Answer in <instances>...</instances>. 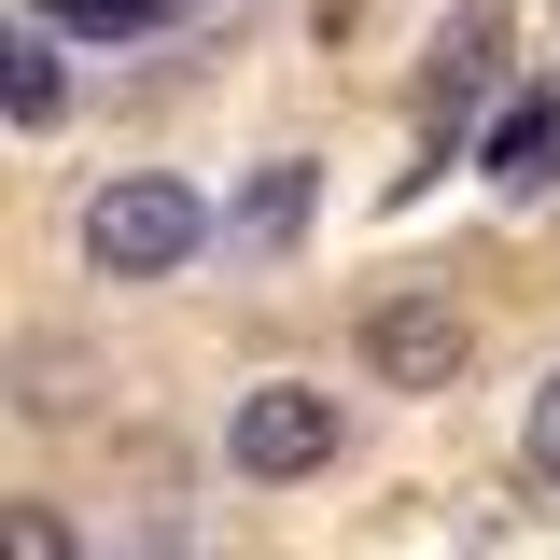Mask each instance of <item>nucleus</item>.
Masks as SVG:
<instances>
[{"instance_id":"nucleus-9","label":"nucleus","mask_w":560,"mask_h":560,"mask_svg":"<svg viewBox=\"0 0 560 560\" xmlns=\"http://www.w3.org/2000/svg\"><path fill=\"white\" fill-rule=\"evenodd\" d=\"M84 407V364H70V350H28V420H70Z\"/></svg>"},{"instance_id":"nucleus-11","label":"nucleus","mask_w":560,"mask_h":560,"mask_svg":"<svg viewBox=\"0 0 560 560\" xmlns=\"http://www.w3.org/2000/svg\"><path fill=\"white\" fill-rule=\"evenodd\" d=\"M0 560H70V518H57V504H14V533H0Z\"/></svg>"},{"instance_id":"nucleus-6","label":"nucleus","mask_w":560,"mask_h":560,"mask_svg":"<svg viewBox=\"0 0 560 560\" xmlns=\"http://www.w3.org/2000/svg\"><path fill=\"white\" fill-rule=\"evenodd\" d=\"M0 98H14V127H57L70 113V70H57V28H43V14L0 43Z\"/></svg>"},{"instance_id":"nucleus-7","label":"nucleus","mask_w":560,"mask_h":560,"mask_svg":"<svg viewBox=\"0 0 560 560\" xmlns=\"http://www.w3.org/2000/svg\"><path fill=\"white\" fill-rule=\"evenodd\" d=\"M308 197H323V168H308V154H267V168H253V197H238V238L280 253V238L308 224Z\"/></svg>"},{"instance_id":"nucleus-3","label":"nucleus","mask_w":560,"mask_h":560,"mask_svg":"<svg viewBox=\"0 0 560 560\" xmlns=\"http://www.w3.org/2000/svg\"><path fill=\"white\" fill-rule=\"evenodd\" d=\"M463 350H477V323H463L448 294H378V308H364V364H378L393 393H448Z\"/></svg>"},{"instance_id":"nucleus-8","label":"nucleus","mask_w":560,"mask_h":560,"mask_svg":"<svg viewBox=\"0 0 560 560\" xmlns=\"http://www.w3.org/2000/svg\"><path fill=\"white\" fill-rule=\"evenodd\" d=\"M168 0H43V28H84V43H140Z\"/></svg>"},{"instance_id":"nucleus-2","label":"nucleus","mask_w":560,"mask_h":560,"mask_svg":"<svg viewBox=\"0 0 560 560\" xmlns=\"http://www.w3.org/2000/svg\"><path fill=\"white\" fill-rule=\"evenodd\" d=\"M224 463H238V477H308V463H337V393H323V378H253L238 420H224Z\"/></svg>"},{"instance_id":"nucleus-5","label":"nucleus","mask_w":560,"mask_h":560,"mask_svg":"<svg viewBox=\"0 0 560 560\" xmlns=\"http://www.w3.org/2000/svg\"><path fill=\"white\" fill-rule=\"evenodd\" d=\"M490 183H504V197H547L560 183V84H518V98H504V113H490Z\"/></svg>"},{"instance_id":"nucleus-1","label":"nucleus","mask_w":560,"mask_h":560,"mask_svg":"<svg viewBox=\"0 0 560 560\" xmlns=\"http://www.w3.org/2000/svg\"><path fill=\"white\" fill-rule=\"evenodd\" d=\"M210 253V197L197 183H168V168H113L98 197H84V267L98 280H168Z\"/></svg>"},{"instance_id":"nucleus-10","label":"nucleus","mask_w":560,"mask_h":560,"mask_svg":"<svg viewBox=\"0 0 560 560\" xmlns=\"http://www.w3.org/2000/svg\"><path fill=\"white\" fill-rule=\"evenodd\" d=\"M518 463H533V490H560V378L533 393V420H518Z\"/></svg>"},{"instance_id":"nucleus-4","label":"nucleus","mask_w":560,"mask_h":560,"mask_svg":"<svg viewBox=\"0 0 560 560\" xmlns=\"http://www.w3.org/2000/svg\"><path fill=\"white\" fill-rule=\"evenodd\" d=\"M490 98H518V84H504V14H448V28H434V57H420V127L463 140Z\"/></svg>"}]
</instances>
